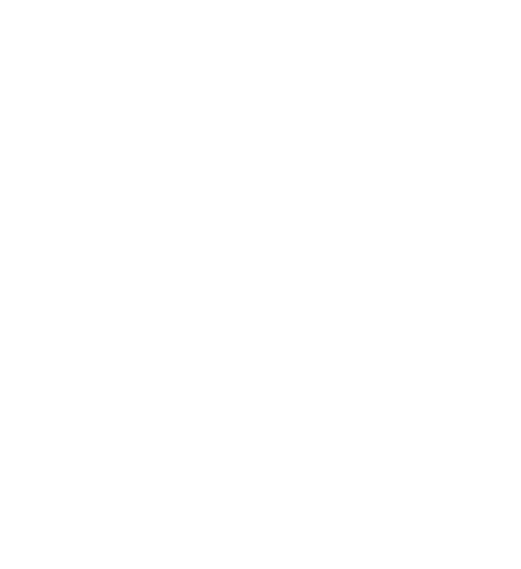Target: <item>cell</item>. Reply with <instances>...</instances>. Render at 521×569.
<instances>
[]
</instances>
